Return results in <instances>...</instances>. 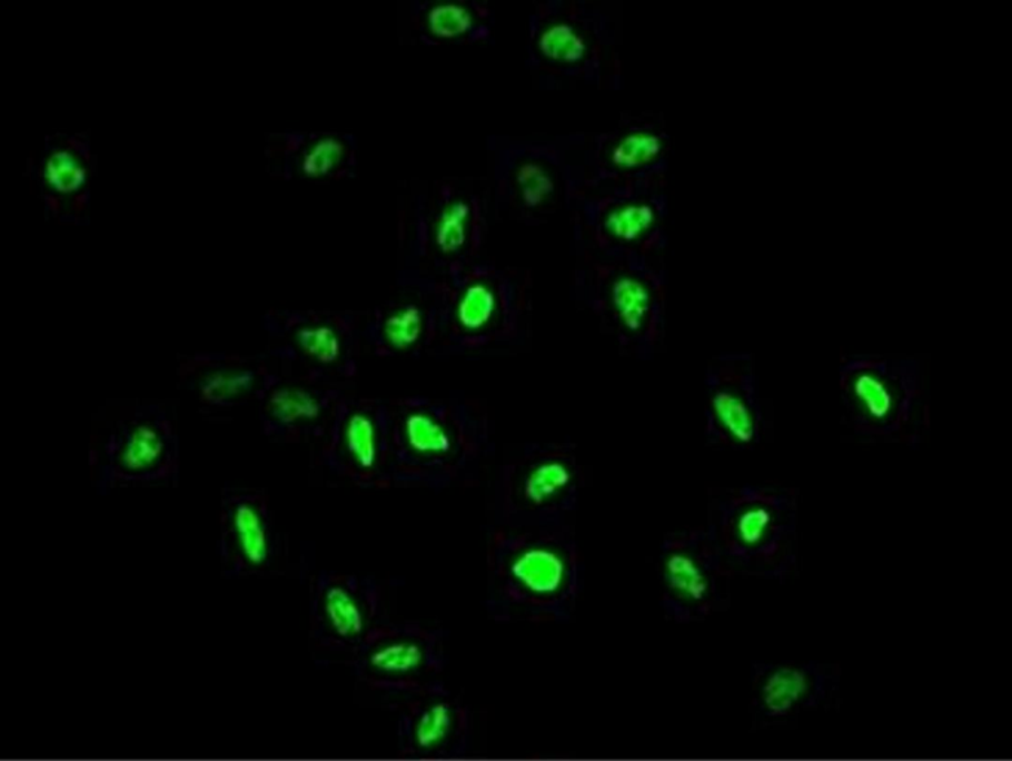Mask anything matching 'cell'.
Masks as SVG:
<instances>
[{
    "mask_svg": "<svg viewBox=\"0 0 1012 761\" xmlns=\"http://www.w3.org/2000/svg\"><path fill=\"white\" fill-rule=\"evenodd\" d=\"M852 395L860 409L873 422L883 423L894 414L896 399L890 384L872 370L860 372L852 379Z\"/></svg>",
    "mask_w": 1012,
    "mask_h": 761,
    "instance_id": "cell-9",
    "label": "cell"
},
{
    "mask_svg": "<svg viewBox=\"0 0 1012 761\" xmlns=\"http://www.w3.org/2000/svg\"><path fill=\"white\" fill-rule=\"evenodd\" d=\"M323 627L335 648L365 644L369 616L360 600L344 586H330L321 600Z\"/></svg>",
    "mask_w": 1012,
    "mask_h": 761,
    "instance_id": "cell-5",
    "label": "cell"
},
{
    "mask_svg": "<svg viewBox=\"0 0 1012 761\" xmlns=\"http://www.w3.org/2000/svg\"><path fill=\"white\" fill-rule=\"evenodd\" d=\"M572 482V472L563 462H545L534 467L525 481L524 494L528 502L543 504L554 498Z\"/></svg>",
    "mask_w": 1012,
    "mask_h": 761,
    "instance_id": "cell-18",
    "label": "cell"
},
{
    "mask_svg": "<svg viewBox=\"0 0 1012 761\" xmlns=\"http://www.w3.org/2000/svg\"><path fill=\"white\" fill-rule=\"evenodd\" d=\"M516 184L525 206L528 207L542 206L555 189L549 172L537 162H524L516 171Z\"/></svg>",
    "mask_w": 1012,
    "mask_h": 761,
    "instance_id": "cell-27",
    "label": "cell"
},
{
    "mask_svg": "<svg viewBox=\"0 0 1012 761\" xmlns=\"http://www.w3.org/2000/svg\"><path fill=\"white\" fill-rule=\"evenodd\" d=\"M497 299L484 283L468 286L457 305V320L466 330H480L494 317Z\"/></svg>",
    "mask_w": 1012,
    "mask_h": 761,
    "instance_id": "cell-19",
    "label": "cell"
},
{
    "mask_svg": "<svg viewBox=\"0 0 1012 761\" xmlns=\"http://www.w3.org/2000/svg\"><path fill=\"white\" fill-rule=\"evenodd\" d=\"M254 384L255 378L250 372L216 370L201 381V396L210 404H224L245 395Z\"/></svg>",
    "mask_w": 1012,
    "mask_h": 761,
    "instance_id": "cell-23",
    "label": "cell"
},
{
    "mask_svg": "<svg viewBox=\"0 0 1012 761\" xmlns=\"http://www.w3.org/2000/svg\"><path fill=\"white\" fill-rule=\"evenodd\" d=\"M296 344L307 356L320 363H334L341 356V339L329 325H307L296 330Z\"/></svg>",
    "mask_w": 1012,
    "mask_h": 761,
    "instance_id": "cell-24",
    "label": "cell"
},
{
    "mask_svg": "<svg viewBox=\"0 0 1012 761\" xmlns=\"http://www.w3.org/2000/svg\"><path fill=\"white\" fill-rule=\"evenodd\" d=\"M405 437L409 448L423 455H440L453 448L449 433L439 422L424 413L405 419Z\"/></svg>",
    "mask_w": 1012,
    "mask_h": 761,
    "instance_id": "cell-14",
    "label": "cell"
},
{
    "mask_svg": "<svg viewBox=\"0 0 1012 761\" xmlns=\"http://www.w3.org/2000/svg\"><path fill=\"white\" fill-rule=\"evenodd\" d=\"M423 332L421 312L414 305L400 308L399 312L391 314L384 325V335L387 343L397 349L413 347L419 339Z\"/></svg>",
    "mask_w": 1012,
    "mask_h": 761,
    "instance_id": "cell-26",
    "label": "cell"
},
{
    "mask_svg": "<svg viewBox=\"0 0 1012 761\" xmlns=\"http://www.w3.org/2000/svg\"><path fill=\"white\" fill-rule=\"evenodd\" d=\"M656 223V210L647 202H629L609 211L605 218V229L617 240L632 243L639 240Z\"/></svg>",
    "mask_w": 1012,
    "mask_h": 761,
    "instance_id": "cell-13",
    "label": "cell"
},
{
    "mask_svg": "<svg viewBox=\"0 0 1012 761\" xmlns=\"http://www.w3.org/2000/svg\"><path fill=\"white\" fill-rule=\"evenodd\" d=\"M662 149V139L654 132L632 131L614 145L609 159H612L613 166L631 170V168L647 166L654 161L661 155Z\"/></svg>",
    "mask_w": 1012,
    "mask_h": 761,
    "instance_id": "cell-16",
    "label": "cell"
},
{
    "mask_svg": "<svg viewBox=\"0 0 1012 761\" xmlns=\"http://www.w3.org/2000/svg\"><path fill=\"white\" fill-rule=\"evenodd\" d=\"M269 413L282 424L311 422L321 413V406L311 393L302 388H278L269 397Z\"/></svg>",
    "mask_w": 1012,
    "mask_h": 761,
    "instance_id": "cell-15",
    "label": "cell"
},
{
    "mask_svg": "<svg viewBox=\"0 0 1012 761\" xmlns=\"http://www.w3.org/2000/svg\"><path fill=\"white\" fill-rule=\"evenodd\" d=\"M466 728L457 702L440 690L418 693L405 708L400 723V757L409 761H435L448 754Z\"/></svg>",
    "mask_w": 1012,
    "mask_h": 761,
    "instance_id": "cell-3",
    "label": "cell"
},
{
    "mask_svg": "<svg viewBox=\"0 0 1012 761\" xmlns=\"http://www.w3.org/2000/svg\"><path fill=\"white\" fill-rule=\"evenodd\" d=\"M232 528L245 560L251 565L264 564L268 557V535L258 508L247 503L238 504L232 515Z\"/></svg>",
    "mask_w": 1012,
    "mask_h": 761,
    "instance_id": "cell-10",
    "label": "cell"
},
{
    "mask_svg": "<svg viewBox=\"0 0 1012 761\" xmlns=\"http://www.w3.org/2000/svg\"><path fill=\"white\" fill-rule=\"evenodd\" d=\"M34 185L56 220L78 223L90 200L95 158L90 145L78 135L48 137L34 159Z\"/></svg>",
    "mask_w": 1012,
    "mask_h": 761,
    "instance_id": "cell-1",
    "label": "cell"
},
{
    "mask_svg": "<svg viewBox=\"0 0 1012 761\" xmlns=\"http://www.w3.org/2000/svg\"><path fill=\"white\" fill-rule=\"evenodd\" d=\"M510 574L529 594L547 599L563 590L567 565L559 553L546 547H532L512 561Z\"/></svg>",
    "mask_w": 1012,
    "mask_h": 761,
    "instance_id": "cell-6",
    "label": "cell"
},
{
    "mask_svg": "<svg viewBox=\"0 0 1012 761\" xmlns=\"http://www.w3.org/2000/svg\"><path fill=\"white\" fill-rule=\"evenodd\" d=\"M346 157V145L338 137L323 136L311 141L299 159V170L311 179L330 175Z\"/></svg>",
    "mask_w": 1012,
    "mask_h": 761,
    "instance_id": "cell-20",
    "label": "cell"
},
{
    "mask_svg": "<svg viewBox=\"0 0 1012 761\" xmlns=\"http://www.w3.org/2000/svg\"><path fill=\"white\" fill-rule=\"evenodd\" d=\"M163 454V441L157 428L141 424L130 433L123 444L119 462L130 472H143L153 467Z\"/></svg>",
    "mask_w": 1012,
    "mask_h": 761,
    "instance_id": "cell-12",
    "label": "cell"
},
{
    "mask_svg": "<svg viewBox=\"0 0 1012 761\" xmlns=\"http://www.w3.org/2000/svg\"><path fill=\"white\" fill-rule=\"evenodd\" d=\"M665 577L672 592L688 603H701L710 594L708 577L695 557L687 553H672L666 557Z\"/></svg>",
    "mask_w": 1012,
    "mask_h": 761,
    "instance_id": "cell-8",
    "label": "cell"
},
{
    "mask_svg": "<svg viewBox=\"0 0 1012 761\" xmlns=\"http://www.w3.org/2000/svg\"><path fill=\"white\" fill-rule=\"evenodd\" d=\"M470 207L464 201H454L446 206L437 219L435 240L444 254H455L466 245Z\"/></svg>",
    "mask_w": 1012,
    "mask_h": 761,
    "instance_id": "cell-22",
    "label": "cell"
},
{
    "mask_svg": "<svg viewBox=\"0 0 1012 761\" xmlns=\"http://www.w3.org/2000/svg\"><path fill=\"white\" fill-rule=\"evenodd\" d=\"M816 675L811 668L780 665L763 676L758 702L771 716H786L797 712L816 694Z\"/></svg>",
    "mask_w": 1012,
    "mask_h": 761,
    "instance_id": "cell-4",
    "label": "cell"
},
{
    "mask_svg": "<svg viewBox=\"0 0 1012 761\" xmlns=\"http://www.w3.org/2000/svg\"><path fill=\"white\" fill-rule=\"evenodd\" d=\"M346 445L348 453L361 468H373L377 463V428L366 414H353L346 424Z\"/></svg>",
    "mask_w": 1012,
    "mask_h": 761,
    "instance_id": "cell-21",
    "label": "cell"
},
{
    "mask_svg": "<svg viewBox=\"0 0 1012 761\" xmlns=\"http://www.w3.org/2000/svg\"><path fill=\"white\" fill-rule=\"evenodd\" d=\"M609 296L622 325L631 332L643 329L652 307L648 287L638 278L622 276L614 280Z\"/></svg>",
    "mask_w": 1012,
    "mask_h": 761,
    "instance_id": "cell-7",
    "label": "cell"
},
{
    "mask_svg": "<svg viewBox=\"0 0 1012 761\" xmlns=\"http://www.w3.org/2000/svg\"><path fill=\"white\" fill-rule=\"evenodd\" d=\"M772 525V513L764 506L746 508L736 521V534L745 546L762 543Z\"/></svg>",
    "mask_w": 1012,
    "mask_h": 761,
    "instance_id": "cell-28",
    "label": "cell"
},
{
    "mask_svg": "<svg viewBox=\"0 0 1012 761\" xmlns=\"http://www.w3.org/2000/svg\"><path fill=\"white\" fill-rule=\"evenodd\" d=\"M538 48L547 59L563 63H577L587 52L585 38L567 23L547 26L538 37Z\"/></svg>",
    "mask_w": 1012,
    "mask_h": 761,
    "instance_id": "cell-17",
    "label": "cell"
},
{
    "mask_svg": "<svg viewBox=\"0 0 1012 761\" xmlns=\"http://www.w3.org/2000/svg\"><path fill=\"white\" fill-rule=\"evenodd\" d=\"M361 679L370 688L427 692L436 689L440 661L435 644L414 632L369 636L356 661Z\"/></svg>",
    "mask_w": 1012,
    "mask_h": 761,
    "instance_id": "cell-2",
    "label": "cell"
},
{
    "mask_svg": "<svg viewBox=\"0 0 1012 761\" xmlns=\"http://www.w3.org/2000/svg\"><path fill=\"white\" fill-rule=\"evenodd\" d=\"M472 11L462 3H437L427 12V26L439 38H457L473 28Z\"/></svg>",
    "mask_w": 1012,
    "mask_h": 761,
    "instance_id": "cell-25",
    "label": "cell"
},
{
    "mask_svg": "<svg viewBox=\"0 0 1012 761\" xmlns=\"http://www.w3.org/2000/svg\"><path fill=\"white\" fill-rule=\"evenodd\" d=\"M713 411L723 431L737 444H750L755 437V418L746 402L735 393L720 391L713 397Z\"/></svg>",
    "mask_w": 1012,
    "mask_h": 761,
    "instance_id": "cell-11",
    "label": "cell"
}]
</instances>
